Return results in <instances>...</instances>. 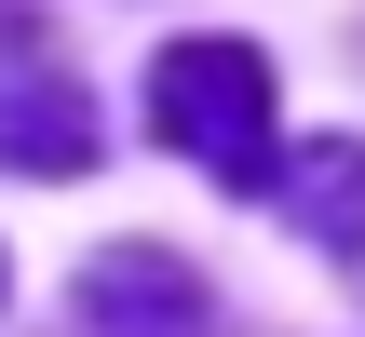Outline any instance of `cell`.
<instances>
[{
    "mask_svg": "<svg viewBox=\"0 0 365 337\" xmlns=\"http://www.w3.org/2000/svg\"><path fill=\"white\" fill-rule=\"evenodd\" d=\"M68 337H217V297L163 257V243H108L68 284Z\"/></svg>",
    "mask_w": 365,
    "mask_h": 337,
    "instance_id": "3957f363",
    "label": "cell"
},
{
    "mask_svg": "<svg viewBox=\"0 0 365 337\" xmlns=\"http://www.w3.org/2000/svg\"><path fill=\"white\" fill-rule=\"evenodd\" d=\"M284 216H298L325 257H365V149H352V135L284 149Z\"/></svg>",
    "mask_w": 365,
    "mask_h": 337,
    "instance_id": "277c9868",
    "label": "cell"
},
{
    "mask_svg": "<svg viewBox=\"0 0 365 337\" xmlns=\"http://www.w3.org/2000/svg\"><path fill=\"white\" fill-rule=\"evenodd\" d=\"M0 176H95V95L41 14H0Z\"/></svg>",
    "mask_w": 365,
    "mask_h": 337,
    "instance_id": "7a4b0ae2",
    "label": "cell"
},
{
    "mask_svg": "<svg viewBox=\"0 0 365 337\" xmlns=\"http://www.w3.org/2000/svg\"><path fill=\"white\" fill-rule=\"evenodd\" d=\"M149 122H163V149H190L217 189H271V54H257V41H230V27L163 41Z\"/></svg>",
    "mask_w": 365,
    "mask_h": 337,
    "instance_id": "6da1fadb",
    "label": "cell"
}]
</instances>
